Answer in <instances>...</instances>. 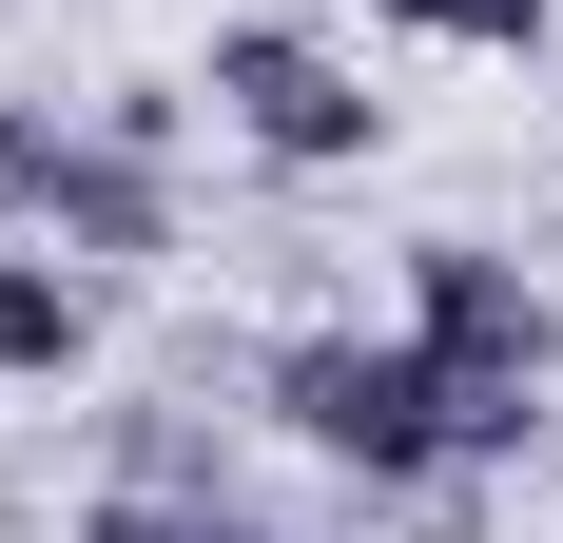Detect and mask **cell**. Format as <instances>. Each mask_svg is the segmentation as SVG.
Instances as JSON below:
<instances>
[{"label":"cell","mask_w":563,"mask_h":543,"mask_svg":"<svg viewBox=\"0 0 563 543\" xmlns=\"http://www.w3.org/2000/svg\"><path fill=\"white\" fill-rule=\"evenodd\" d=\"M408 330H428L466 388H544L563 369V291L525 253H486V233H428V253H408Z\"/></svg>","instance_id":"4"},{"label":"cell","mask_w":563,"mask_h":543,"mask_svg":"<svg viewBox=\"0 0 563 543\" xmlns=\"http://www.w3.org/2000/svg\"><path fill=\"white\" fill-rule=\"evenodd\" d=\"M195 98H214V136H253L273 175H350V156H389V98H369L311 20H214V78H195Z\"/></svg>","instance_id":"3"},{"label":"cell","mask_w":563,"mask_h":543,"mask_svg":"<svg viewBox=\"0 0 563 543\" xmlns=\"http://www.w3.org/2000/svg\"><path fill=\"white\" fill-rule=\"evenodd\" d=\"M408 40H466V58H544V20L563 0H389Z\"/></svg>","instance_id":"7"},{"label":"cell","mask_w":563,"mask_h":543,"mask_svg":"<svg viewBox=\"0 0 563 543\" xmlns=\"http://www.w3.org/2000/svg\"><path fill=\"white\" fill-rule=\"evenodd\" d=\"M0 233H40V253H78V272H136V253H175V175L136 156L117 117L0 98Z\"/></svg>","instance_id":"2"},{"label":"cell","mask_w":563,"mask_h":543,"mask_svg":"<svg viewBox=\"0 0 563 543\" xmlns=\"http://www.w3.org/2000/svg\"><path fill=\"white\" fill-rule=\"evenodd\" d=\"M78 543H273V524H233L214 486H117V505H78Z\"/></svg>","instance_id":"6"},{"label":"cell","mask_w":563,"mask_h":543,"mask_svg":"<svg viewBox=\"0 0 563 543\" xmlns=\"http://www.w3.org/2000/svg\"><path fill=\"white\" fill-rule=\"evenodd\" d=\"M78 350H98V272L40 253V233H0V388H58Z\"/></svg>","instance_id":"5"},{"label":"cell","mask_w":563,"mask_h":543,"mask_svg":"<svg viewBox=\"0 0 563 543\" xmlns=\"http://www.w3.org/2000/svg\"><path fill=\"white\" fill-rule=\"evenodd\" d=\"M253 408L311 466H350V486H448V466H506L544 428V388H466L428 330H291L273 369H253Z\"/></svg>","instance_id":"1"}]
</instances>
